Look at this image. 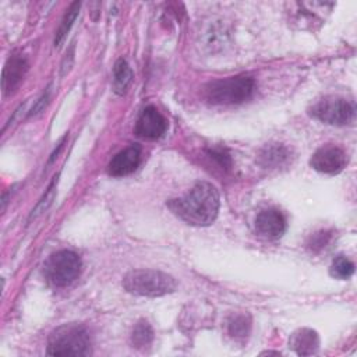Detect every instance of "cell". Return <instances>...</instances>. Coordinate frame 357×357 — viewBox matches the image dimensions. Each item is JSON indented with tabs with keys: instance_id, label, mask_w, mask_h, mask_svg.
<instances>
[{
	"instance_id": "obj_21",
	"label": "cell",
	"mask_w": 357,
	"mask_h": 357,
	"mask_svg": "<svg viewBox=\"0 0 357 357\" xmlns=\"http://www.w3.org/2000/svg\"><path fill=\"white\" fill-rule=\"evenodd\" d=\"M47 99H49V91H46V93H43V95L40 96V99L36 102L35 107H33V109H32V112H31V116H32V114H36V113H39V110H42V109L46 106V103H47Z\"/></svg>"
},
{
	"instance_id": "obj_2",
	"label": "cell",
	"mask_w": 357,
	"mask_h": 357,
	"mask_svg": "<svg viewBox=\"0 0 357 357\" xmlns=\"http://www.w3.org/2000/svg\"><path fill=\"white\" fill-rule=\"evenodd\" d=\"M123 286L128 293L135 296L160 297L174 291L176 280L160 271L135 269L124 276Z\"/></svg>"
},
{
	"instance_id": "obj_19",
	"label": "cell",
	"mask_w": 357,
	"mask_h": 357,
	"mask_svg": "<svg viewBox=\"0 0 357 357\" xmlns=\"http://www.w3.org/2000/svg\"><path fill=\"white\" fill-rule=\"evenodd\" d=\"M56 183H57V177H54V180L52 181V184L49 185L46 194L43 195V198L40 199V202L36 205V208L32 211L29 219H32V218L35 219L36 216H39L40 213H43V212L47 209V206L52 204V201H53V198H54V194H56Z\"/></svg>"
},
{
	"instance_id": "obj_8",
	"label": "cell",
	"mask_w": 357,
	"mask_h": 357,
	"mask_svg": "<svg viewBox=\"0 0 357 357\" xmlns=\"http://www.w3.org/2000/svg\"><path fill=\"white\" fill-rule=\"evenodd\" d=\"M167 130V121L160 114V112L155 106H146L137 123H135V134L145 139H156L160 138Z\"/></svg>"
},
{
	"instance_id": "obj_13",
	"label": "cell",
	"mask_w": 357,
	"mask_h": 357,
	"mask_svg": "<svg viewBox=\"0 0 357 357\" xmlns=\"http://www.w3.org/2000/svg\"><path fill=\"white\" fill-rule=\"evenodd\" d=\"M290 152L284 145L272 144L266 145L259 153V163L264 167H278L289 160Z\"/></svg>"
},
{
	"instance_id": "obj_4",
	"label": "cell",
	"mask_w": 357,
	"mask_h": 357,
	"mask_svg": "<svg viewBox=\"0 0 357 357\" xmlns=\"http://www.w3.org/2000/svg\"><path fill=\"white\" fill-rule=\"evenodd\" d=\"M254 91V79L245 75L216 79L205 85V99L212 105H238Z\"/></svg>"
},
{
	"instance_id": "obj_15",
	"label": "cell",
	"mask_w": 357,
	"mask_h": 357,
	"mask_svg": "<svg viewBox=\"0 0 357 357\" xmlns=\"http://www.w3.org/2000/svg\"><path fill=\"white\" fill-rule=\"evenodd\" d=\"M79 3L78 1H75V3H73L71 6H70V8L67 10V13L64 14V17H63V20H61V24H60V26H59V29L56 31V35H54V46H60L61 45V42L64 40V38H66V35L68 33V31H70V28L73 26V24H74V21H75V18H77V15H78V13H79Z\"/></svg>"
},
{
	"instance_id": "obj_9",
	"label": "cell",
	"mask_w": 357,
	"mask_h": 357,
	"mask_svg": "<svg viewBox=\"0 0 357 357\" xmlns=\"http://www.w3.org/2000/svg\"><path fill=\"white\" fill-rule=\"evenodd\" d=\"M141 162V148L138 145H131L117 155L109 162L107 172L113 177H123L131 174Z\"/></svg>"
},
{
	"instance_id": "obj_17",
	"label": "cell",
	"mask_w": 357,
	"mask_h": 357,
	"mask_svg": "<svg viewBox=\"0 0 357 357\" xmlns=\"http://www.w3.org/2000/svg\"><path fill=\"white\" fill-rule=\"evenodd\" d=\"M331 275L336 279H349L354 272V264L344 255H337L331 265Z\"/></svg>"
},
{
	"instance_id": "obj_18",
	"label": "cell",
	"mask_w": 357,
	"mask_h": 357,
	"mask_svg": "<svg viewBox=\"0 0 357 357\" xmlns=\"http://www.w3.org/2000/svg\"><path fill=\"white\" fill-rule=\"evenodd\" d=\"M251 329V321L247 315H236L229 321V333L233 337H245Z\"/></svg>"
},
{
	"instance_id": "obj_3",
	"label": "cell",
	"mask_w": 357,
	"mask_h": 357,
	"mask_svg": "<svg viewBox=\"0 0 357 357\" xmlns=\"http://www.w3.org/2000/svg\"><path fill=\"white\" fill-rule=\"evenodd\" d=\"M50 356H88L91 339L86 329L77 324H67L54 329L47 342Z\"/></svg>"
},
{
	"instance_id": "obj_12",
	"label": "cell",
	"mask_w": 357,
	"mask_h": 357,
	"mask_svg": "<svg viewBox=\"0 0 357 357\" xmlns=\"http://www.w3.org/2000/svg\"><path fill=\"white\" fill-rule=\"evenodd\" d=\"M290 346L300 356L312 354L318 350V346H319L318 333L308 328L298 329L291 335Z\"/></svg>"
},
{
	"instance_id": "obj_1",
	"label": "cell",
	"mask_w": 357,
	"mask_h": 357,
	"mask_svg": "<svg viewBox=\"0 0 357 357\" xmlns=\"http://www.w3.org/2000/svg\"><path fill=\"white\" fill-rule=\"evenodd\" d=\"M172 212L192 226H209L218 216V190L205 181L195 184L183 198L167 202Z\"/></svg>"
},
{
	"instance_id": "obj_6",
	"label": "cell",
	"mask_w": 357,
	"mask_h": 357,
	"mask_svg": "<svg viewBox=\"0 0 357 357\" xmlns=\"http://www.w3.org/2000/svg\"><path fill=\"white\" fill-rule=\"evenodd\" d=\"M312 117L332 126H344L354 119V105L340 96H325L310 109Z\"/></svg>"
},
{
	"instance_id": "obj_10",
	"label": "cell",
	"mask_w": 357,
	"mask_h": 357,
	"mask_svg": "<svg viewBox=\"0 0 357 357\" xmlns=\"http://www.w3.org/2000/svg\"><path fill=\"white\" fill-rule=\"evenodd\" d=\"M255 229L264 237L276 238L284 233L286 219L278 209H265L257 215Z\"/></svg>"
},
{
	"instance_id": "obj_5",
	"label": "cell",
	"mask_w": 357,
	"mask_h": 357,
	"mask_svg": "<svg viewBox=\"0 0 357 357\" xmlns=\"http://www.w3.org/2000/svg\"><path fill=\"white\" fill-rule=\"evenodd\" d=\"M81 272L79 257L68 250L54 252L45 262L43 273L47 282L56 287H66L71 284Z\"/></svg>"
},
{
	"instance_id": "obj_16",
	"label": "cell",
	"mask_w": 357,
	"mask_h": 357,
	"mask_svg": "<svg viewBox=\"0 0 357 357\" xmlns=\"http://www.w3.org/2000/svg\"><path fill=\"white\" fill-rule=\"evenodd\" d=\"M152 339H153V331H152L151 325L146 321H139L134 326V331L131 335V342H132L134 347L144 349L151 344Z\"/></svg>"
},
{
	"instance_id": "obj_14",
	"label": "cell",
	"mask_w": 357,
	"mask_h": 357,
	"mask_svg": "<svg viewBox=\"0 0 357 357\" xmlns=\"http://www.w3.org/2000/svg\"><path fill=\"white\" fill-rule=\"evenodd\" d=\"M132 81V71L124 59H119L113 67V89L123 95Z\"/></svg>"
},
{
	"instance_id": "obj_20",
	"label": "cell",
	"mask_w": 357,
	"mask_h": 357,
	"mask_svg": "<svg viewBox=\"0 0 357 357\" xmlns=\"http://www.w3.org/2000/svg\"><path fill=\"white\" fill-rule=\"evenodd\" d=\"M329 237H331V234H329L328 231H319V233H315V234H312L311 241L308 243V245H310V248H311V250H314V251L321 250V248H324V247L328 244Z\"/></svg>"
},
{
	"instance_id": "obj_7",
	"label": "cell",
	"mask_w": 357,
	"mask_h": 357,
	"mask_svg": "<svg viewBox=\"0 0 357 357\" xmlns=\"http://www.w3.org/2000/svg\"><path fill=\"white\" fill-rule=\"evenodd\" d=\"M347 163L346 152L336 145H324L314 152L310 165L321 173L335 174L344 169Z\"/></svg>"
},
{
	"instance_id": "obj_11",
	"label": "cell",
	"mask_w": 357,
	"mask_h": 357,
	"mask_svg": "<svg viewBox=\"0 0 357 357\" xmlns=\"http://www.w3.org/2000/svg\"><path fill=\"white\" fill-rule=\"evenodd\" d=\"M28 70V63L25 60V57H22L21 54H13L3 70V91L4 93H8L11 91H14V88L21 82L22 77L25 75Z\"/></svg>"
},
{
	"instance_id": "obj_22",
	"label": "cell",
	"mask_w": 357,
	"mask_h": 357,
	"mask_svg": "<svg viewBox=\"0 0 357 357\" xmlns=\"http://www.w3.org/2000/svg\"><path fill=\"white\" fill-rule=\"evenodd\" d=\"M211 155H212L215 159H218L222 166H230V158H229V155H226L225 152H222V151H219V152L213 151V152H211Z\"/></svg>"
}]
</instances>
